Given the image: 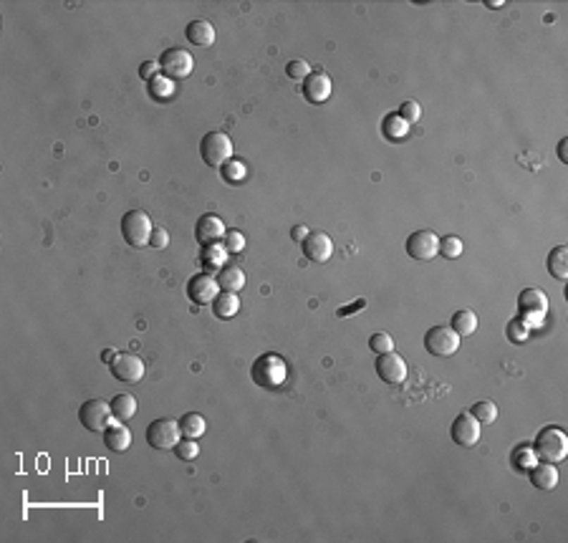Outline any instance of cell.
<instances>
[{"label": "cell", "instance_id": "6da1fadb", "mask_svg": "<svg viewBox=\"0 0 568 543\" xmlns=\"http://www.w3.org/2000/svg\"><path fill=\"white\" fill-rule=\"evenodd\" d=\"M250 377L263 389H278L288 379V364L278 354H260L250 367Z\"/></svg>", "mask_w": 568, "mask_h": 543}, {"label": "cell", "instance_id": "7a4b0ae2", "mask_svg": "<svg viewBox=\"0 0 568 543\" xmlns=\"http://www.w3.org/2000/svg\"><path fill=\"white\" fill-rule=\"evenodd\" d=\"M533 455L541 463H561L568 455V434L561 427H543L536 434L533 442Z\"/></svg>", "mask_w": 568, "mask_h": 543}, {"label": "cell", "instance_id": "3957f363", "mask_svg": "<svg viewBox=\"0 0 568 543\" xmlns=\"http://www.w3.org/2000/svg\"><path fill=\"white\" fill-rule=\"evenodd\" d=\"M199 157L207 167H223L233 159V142L225 132H210L199 142Z\"/></svg>", "mask_w": 568, "mask_h": 543}, {"label": "cell", "instance_id": "277c9868", "mask_svg": "<svg viewBox=\"0 0 568 543\" xmlns=\"http://www.w3.org/2000/svg\"><path fill=\"white\" fill-rule=\"evenodd\" d=\"M152 230H154V225H152L149 215L142 210H129L121 217V236H124V240L132 248L149 245Z\"/></svg>", "mask_w": 568, "mask_h": 543}, {"label": "cell", "instance_id": "5b68a950", "mask_svg": "<svg viewBox=\"0 0 568 543\" xmlns=\"http://www.w3.org/2000/svg\"><path fill=\"white\" fill-rule=\"evenodd\" d=\"M114 415H111V405L104 399H86L79 410V422L84 425V429L94 434H104V429L109 427Z\"/></svg>", "mask_w": 568, "mask_h": 543}, {"label": "cell", "instance_id": "8992f818", "mask_svg": "<svg viewBox=\"0 0 568 543\" xmlns=\"http://www.w3.org/2000/svg\"><path fill=\"white\" fill-rule=\"evenodd\" d=\"M182 440V429L177 420L170 417H159L147 427V442L154 450H175V445Z\"/></svg>", "mask_w": 568, "mask_h": 543}, {"label": "cell", "instance_id": "52a82bcc", "mask_svg": "<svg viewBox=\"0 0 568 543\" xmlns=\"http://www.w3.org/2000/svg\"><path fill=\"white\" fill-rule=\"evenodd\" d=\"M459 338L450 326H432L424 334V349L432 356H452L459 349Z\"/></svg>", "mask_w": 568, "mask_h": 543}, {"label": "cell", "instance_id": "ba28073f", "mask_svg": "<svg viewBox=\"0 0 568 543\" xmlns=\"http://www.w3.org/2000/svg\"><path fill=\"white\" fill-rule=\"evenodd\" d=\"M159 68L167 79H185L195 68V59L185 49H167L159 59Z\"/></svg>", "mask_w": 568, "mask_h": 543}, {"label": "cell", "instance_id": "9c48e42d", "mask_svg": "<svg viewBox=\"0 0 568 543\" xmlns=\"http://www.w3.org/2000/svg\"><path fill=\"white\" fill-rule=\"evenodd\" d=\"M185 293L192 303L197 306H205V303H212L215 296L220 293V286H218V278H212L210 273H197L187 281L185 286Z\"/></svg>", "mask_w": 568, "mask_h": 543}, {"label": "cell", "instance_id": "30bf717a", "mask_svg": "<svg viewBox=\"0 0 568 543\" xmlns=\"http://www.w3.org/2000/svg\"><path fill=\"white\" fill-rule=\"evenodd\" d=\"M407 255L414 260H432L440 250V238L432 233V230H417L412 233L405 243Z\"/></svg>", "mask_w": 568, "mask_h": 543}, {"label": "cell", "instance_id": "8fae6325", "mask_svg": "<svg viewBox=\"0 0 568 543\" xmlns=\"http://www.w3.org/2000/svg\"><path fill=\"white\" fill-rule=\"evenodd\" d=\"M109 369H111V374H114V379L129 382V384H134V382H140L142 377H144V362H142V356L129 354V351L116 356L114 362L109 364Z\"/></svg>", "mask_w": 568, "mask_h": 543}, {"label": "cell", "instance_id": "7c38bea8", "mask_svg": "<svg viewBox=\"0 0 568 543\" xmlns=\"http://www.w3.org/2000/svg\"><path fill=\"white\" fill-rule=\"evenodd\" d=\"M450 434H452V442L459 447H472L478 445L480 440V422L470 412H462V415L455 417L452 427H450Z\"/></svg>", "mask_w": 568, "mask_h": 543}, {"label": "cell", "instance_id": "4fadbf2b", "mask_svg": "<svg viewBox=\"0 0 568 543\" xmlns=\"http://www.w3.org/2000/svg\"><path fill=\"white\" fill-rule=\"evenodd\" d=\"M376 374L387 384H402L407 379V362L394 351L376 356Z\"/></svg>", "mask_w": 568, "mask_h": 543}, {"label": "cell", "instance_id": "5bb4252c", "mask_svg": "<svg viewBox=\"0 0 568 543\" xmlns=\"http://www.w3.org/2000/svg\"><path fill=\"white\" fill-rule=\"evenodd\" d=\"M225 233L228 230H225V223L218 215H202L197 220V225H195V238H197V243L202 248L220 243L225 238Z\"/></svg>", "mask_w": 568, "mask_h": 543}, {"label": "cell", "instance_id": "9a60e30c", "mask_svg": "<svg viewBox=\"0 0 568 543\" xmlns=\"http://www.w3.org/2000/svg\"><path fill=\"white\" fill-rule=\"evenodd\" d=\"M301 245H303L306 258L314 260V263H326L333 253V240L326 233H309V238H306Z\"/></svg>", "mask_w": 568, "mask_h": 543}, {"label": "cell", "instance_id": "2e32d148", "mask_svg": "<svg viewBox=\"0 0 568 543\" xmlns=\"http://www.w3.org/2000/svg\"><path fill=\"white\" fill-rule=\"evenodd\" d=\"M303 97L309 99L311 104H323L331 97V79L326 73H311L303 79Z\"/></svg>", "mask_w": 568, "mask_h": 543}, {"label": "cell", "instance_id": "e0dca14e", "mask_svg": "<svg viewBox=\"0 0 568 543\" xmlns=\"http://www.w3.org/2000/svg\"><path fill=\"white\" fill-rule=\"evenodd\" d=\"M185 36L197 49H210L212 43H215V28L207 20H190L187 28H185Z\"/></svg>", "mask_w": 568, "mask_h": 543}, {"label": "cell", "instance_id": "ac0fdd59", "mask_svg": "<svg viewBox=\"0 0 568 543\" xmlns=\"http://www.w3.org/2000/svg\"><path fill=\"white\" fill-rule=\"evenodd\" d=\"M518 308H520V316H526V314L543 316L545 311H548V298H545V293L541 288H526L518 296Z\"/></svg>", "mask_w": 568, "mask_h": 543}, {"label": "cell", "instance_id": "d6986e66", "mask_svg": "<svg viewBox=\"0 0 568 543\" xmlns=\"http://www.w3.org/2000/svg\"><path fill=\"white\" fill-rule=\"evenodd\" d=\"M531 483L533 488L538 490H553L558 485V470L553 463H541L536 468H531Z\"/></svg>", "mask_w": 568, "mask_h": 543}, {"label": "cell", "instance_id": "ffe728a7", "mask_svg": "<svg viewBox=\"0 0 568 543\" xmlns=\"http://www.w3.org/2000/svg\"><path fill=\"white\" fill-rule=\"evenodd\" d=\"M104 442H106L111 453H124L132 445V432L124 425H109L104 429Z\"/></svg>", "mask_w": 568, "mask_h": 543}, {"label": "cell", "instance_id": "44dd1931", "mask_svg": "<svg viewBox=\"0 0 568 543\" xmlns=\"http://www.w3.org/2000/svg\"><path fill=\"white\" fill-rule=\"evenodd\" d=\"M545 268L553 278L558 281H566L568 278V248L566 245H556L548 253V260H545Z\"/></svg>", "mask_w": 568, "mask_h": 543}, {"label": "cell", "instance_id": "7402d4cb", "mask_svg": "<svg viewBox=\"0 0 568 543\" xmlns=\"http://www.w3.org/2000/svg\"><path fill=\"white\" fill-rule=\"evenodd\" d=\"M237 311H240V298H237V293L223 291V293H218L215 301H212V314L218 316V319H233Z\"/></svg>", "mask_w": 568, "mask_h": 543}, {"label": "cell", "instance_id": "603a6c76", "mask_svg": "<svg viewBox=\"0 0 568 543\" xmlns=\"http://www.w3.org/2000/svg\"><path fill=\"white\" fill-rule=\"evenodd\" d=\"M218 286L220 291H228V293H240L245 288V273L235 266H225L218 273Z\"/></svg>", "mask_w": 568, "mask_h": 543}, {"label": "cell", "instance_id": "cb8c5ba5", "mask_svg": "<svg viewBox=\"0 0 568 543\" xmlns=\"http://www.w3.org/2000/svg\"><path fill=\"white\" fill-rule=\"evenodd\" d=\"M180 429H182V437H187V440H197L202 437L207 429L205 417L199 415V412H187V415L180 417Z\"/></svg>", "mask_w": 568, "mask_h": 543}, {"label": "cell", "instance_id": "d4e9b609", "mask_svg": "<svg viewBox=\"0 0 568 543\" xmlns=\"http://www.w3.org/2000/svg\"><path fill=\"white\" fill-rule=\"evenodd\" d=\"M109 405H111V415H114V420H119V422H127V420H132V417L137 415V399H134V394H116Z\"/></svg>", "mask_w": 568, "mask_h": 543}, {"label": "cell", "instance_id": "484cf974", "mask_svg": "<svg viewBox=\"0 0 568 543\" xmlns=\"http://www.w3.org/2000/svg\"><path fill=\"white\" fill-rule=\"evenodd\" d=\"M225 255H228V250H225L223 245H205V250H202V255H199V263L205 266V271H212V273H220L225 268Z\"/></svg>", "mask_w": 568, "mask_h": 543}, {"label": "cell", "instance_id": "4316f807", "mask_svg": "<svg viewBox=\"0 0 568 543\" xmlns=\"http://www.w3.org/2000/svg\"><path fill=\"white\" fill-rule=\"evenodd\" d=\"M450 329H452L457 336H472V334L478 331V316L472 314L470 308L467 311H457L450 321Z\"/></svg>", "mask_w": 568, "mask_h": 543}, {"label": "cell", "instance_id": "83f0119b", "mask_svg": "<svg viewBox=\"0 0 568 543\" xmlns=\"http://www.w3.org/2000/svg\"><path fill=\"white\" fill-rule=\"evenodd\" d=\"M381 132H384V137H389V139H405L407 132H409V124H407L399 114H389V116H384V121H381Z\"/></svg>", "mask_w": 568, "mask_h": 543}, {"label": "cell", "instance_id": "f1b7e54d", "mask_svg": "<svg viewBox=\"0 0 568 543\" xmlns=\"http://www.w3.org/2000/svg\"><path fill=\"white\" fill-rule=\"evenodd\" d=\"M470 415L475 417L480 425H493L498 420V407L493 405V402H488V399H483V402H475V405L470 407Z\"/></svg>", "mask_w": 568, "mask_h": 543}, {"label": "cell", "instance_id": "f546056e", "mask_svg": "<svg viewBox=\"0 0 568 543\" xmlns=\"http://www.w3.org/2000/svg\"><path fill=\"white\" fill-rule=\"evenodd\" d=\"M437 255H442V258H459L462 255V240H459L457 236H445L440 238V250H437Z\"/></svg>", "mask_w": 568, "mask_h": 543}, {"label": "cell", "instance_id": "4dcf8cb0", "mask_svg": "<svg viewBox=\"0 0 568 543\" xmlns=\"http://www.w3.org/2000/svg\"><path fill=\"white\" fill-rule=\"evenodd\" d=\"M149 91L154 99H172V94H175V84H172V79H167L164 73H159L157 79L149 81Z\"/></svg>", "mask_w": 568, "mask_h": 543}, {"label": "cell", "instance_id": "1f68e13d", "mask_svg": "<svg viewBox=\"0 0 568 543\" xmlns=\"http://www.w3.org/2000/svg\"><path fill=\"white\" fill-rule=\"evenodd\" d=\"M505 334H508V338H510V341H513V344H523V341H528L531 326H528L523 319H515V321H510V324H508Z\"/></svg>", "mask_w": 568, "mask_h": 543}, {"label": "cell", "instance_id": "d6a6232c", "mask_svg": "<svg viewBox=\"0 0 568 543\" xmlns=\"http://www.w3.org/2000/svg\"><path fill=\"white\" fill-rule=\"evenodd\" d=\"M369 349L374 351V354H387V351H394V338H392V334H387V331L374 334V336L369 338Z\"/></svg>", "mask_w": 568, "mask_h": 543}, {"label": "cell", "instance_id": "836d02e7", "mask_svg": "<svg viewBox=\"0 0 568 543\" xmlns=\"http://www.w3.org/2000/svg\"><path fill=\"white\" fill-rule=\"evenodd\" d=\"M223 248L228 253H242L245 250V236L240 230H228L223 238Z\"/></svg>", "mask_w": 568, "mask_h": 543}, {"label": "cell", "instance_id": "e575fe53", "mask_svg": "<svg viewBox=\"0 0 568 543\" xmlns=\"http://www.w3.org/2000/svg\"><path fill=\"white\" fill-rule=\"evenodd\" d=\"M175 455L180 460H195L199 455V445H197V440H187V437H182L180 442L175 445Z\"/></svg>", "mask_w": 568, "mask_h": 543}, {"label": "cell", "instance_id": "d590c367", "mask_svg": "<svg viewBox=\"0 0 568 543\" xmlns=\"http://www.w3.org/2000/svg\"><path fill=\"white\" fill-rule=\"evenodd\" d=\"M223 177L228 182H240V180H245V172H248V169H245V164L242 162H237V159H230V162H225L223 167Z\"/></svg>", "mask_w": 568, "mask_h": 543}, {"label": "cell", "instance_id": "8d00e7d4", "mask_svg": "<svg viewBox=\"0 0 568 543\" xmlns=\"http://www.w3.org/2000/svg\"><path fill=\"white\" fill-rule=\"evenodd\" d=\"M399 116L407 121V124H414V121L422 119V106H419L417 102H405L402 106H399Z\"/></svg>", "mask_w": 568, "mask_h": 543}, {"label": "cell", "instance_id": "74e56055", "mask_svg": "<svg viewBox=\"0 0 568 543\" xmlns=\"http://www.w3.org/2000/svg\"><path fill=\"white\" fill-rule=\"evenodd\" d=\"M285 73H288L290 79H306V76H311L314 71H311V66L306 61L298 59V61H290L288 66H285Z\"/></svg>", "mask_w": 568, "mask_h": 543}, {"label": "cell", "instance_id": "f35d334b", "mask_svg": "<svg viewBox=\"0 0 568 543\" xmlns=\"http://www.w3.org/2000/svg\"><path fill=\"white\" fill-rule=\"evenodd\" d=\"M159 71H162V68H159V61H144V63H142V66H140V79H142V81L157 79Z\"/></svg>", "mask_w": 568, "mask_h": 543}, {"label": "cell", "instance_id": "ab89813d", "mask_svg": "<svg viewBox=\"0 0 568 543\" xmlns=\"http://www.w3.org/2000/svg\"><path fill=\"white\" fill-rule=\"evenodd\" d=\"M149 245L157 248V250H162V248L170 245V233L164 228H154L152 230V238H149Z\"/></svg>", "mask_w": 568, "mask_h": 543}, {"label": "cell", "instance_id": "60d3db41", "mask_svg": "<svg viewBox=\"0 0 568 543\" xmlns=\"http://www.w3.org/2000/svg\"><path fill=\"white\" fill-rule=\"evenodd\" d=\"M309 233H311V230L306 228V225H296V228L290 230V238H293L296 243H303L306 238H309Z\"/></svg>", "mask_w": 568, "mask_h": 543}, {"label": "cell", "instance_id": "b9f144b4", "mask_svg": "<svg viewBox=\"0 0 568 543\" xmlns=\"http://www.w3.org/2000/svg\"><path fill=\"white\" fill-rule=\"evenodd\" d=\"M116 356H119V351H116V349H104V351H101V362H104V364H111V362H114V359H116Z\"/></svg>", "mask_w": 568, "mask_h": 543}, {"label": "cell", "instance_id": "7bdbcfd3", "mask_svg": "<svg viewBox=\"0 0 568 543\" xmlns=\"http://www.w3.org/2000/svg\"><path fill=\"white\" fill-rule=\"evenodd\" d=\"M366 306V301H357L354 306H349V308H339V316H351V311H359V308H364Z\"/></svg>", "mask_w": 568, "mask_h": 543}, {"label": "cell", "instance_id": "ee69618b", "mask_svg": "<svg viewBox=\"0 0 568 543\" xmlns=\"http://www.w3.org/2000/svg\"><path fill=\"white\" fill-rule=\"evenodd\" d=\"M566 145H568V139H561V142H558V159H561V162H568V157H566Z\"/></svg>", "mask_w": 568, "mask_h": 543}]
</instances>
